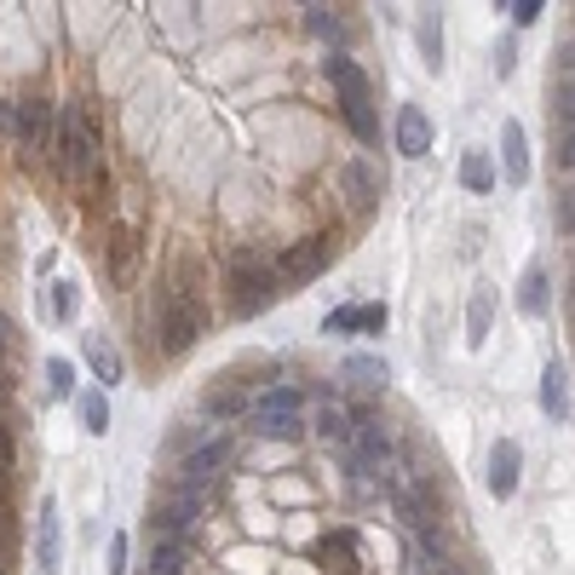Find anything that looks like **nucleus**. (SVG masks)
<instances>
[{
	"label": "nucleus",
	"instance_id": "obj_9",
	"mask_svg": "<svg viewBox=\"0 0 575 575\" xmlns=\"http://www.w3.org/2000/svg\"><path fill=\"white\" fill-rule=\"evenodd\" d=\"M426 150H431V115H426L420 105H403V110H397V156L420 161Z\"/></svg>",
	"mask_w": 575,
	"mask_h": 575
},
{
	"label": "nucleus",
	"instance_id": "obj_8",
	"mask_svg": "<svg viewBox=\"0 0 575 575\" xmlns=\"http://www.w3.org/2000/svg\"><path fill=\"white\" fill-rule=\"evenodd\" d=\"M64 559V529H58V501H40V524H35V564L40 575H52Z\"/></svg>",
	"mask_w": 575,
	"mask_h": 575
},
{
	"label": "nucleus",
	"instance_id": "obj_13",
	"mask_svg": "<svg viewBox=\"0 0 575 575\" xmlns=\"http://www.w3.org/2000/svg\"><path fill=\"white\" fill-rule=\"evenodd\" d=\"M386 461H392V431H386L380 420H363L357 426V466L363 472H380Z\"/></svg>",
	"mask_w": 575,
	"mask_h": 575
},
{
	"label": "nucleus",
	"instance_id": "obj_20",
	"mask_svg": "<svg viewBox=\"0 0 575 575\" xmlns=\"http://www.w3.org/2000/svg\"><path fill=\"white\" fill-rule=\"evenodd\" d=\"M317 559H322L328 570L352 575V570H357V541H352V529H334V536H322V541H317Z\"/></svg>",
	"mask_w": 575,
	"mask_h": 575
},
{
	"label": "nucleus",
	"instance_id": "obj_3",
	"mask_svg": "<svg viewBox=\"0 0 575 575\" xmlns=\"http://www.w3.org/2000/svg\"><path fill=\"white\" fill-rule=\"evenodd\" d=\"M277 294H282V282H277L271 265H265L259 254H236V265H231V305H236V317H259Z\"/></svg>",
	"mask_w": 575,
	"mask_h": 575
},
{
	"label": "nucleus",
	"instance_id": "obj_18",
	"mask_svg": "<svg viewBox=\"0 0 575 575\" xmlns=\"http://www.w3.org/2000/svg\"><path fill=\"white\" fill-rule=\"evenodd\" d=\"M547 305H552L547 265H529V271H524V288H518V311H524V317H547Z\"/></svg>",
	"mask_w": 575,
	"mask_h": 575
},
{
	"label": "nucleus",
	"instance_id": "obj_28",
	"mask_svg": "<svg viewBox=\"0 0 575 575\" xmlns=\"http://www.w3.org/2000/svg\"><path fill=\"white\" fill-rule=\"evenodd\" d=\"M47 317L52 322H70L75 317V282H58L52 294H47Z\"/></svg>",
	"mask_w": 575,
	"mask_h": 575
},
{
	"label": "nucleus",
	"instance_id": "obj_25",
	"mask_svg": "<svg viewBox=\"0 0 575 575\" xmlns=\"http://www.w3.org/2000/svg\"><path fill=\"white\" fill-rule=\"evenodd\" d=\"M81 426H87L93 438H105V431H110V397H105V392H87V397H81Z\"/></svg>",
	"mask_w": 575,
	"mask_h": 575
},
{
	"label": "nucleus",
	"instance_id": "obj_4",
	"mask_svg": "<svg viewBox=\"0 0 575 575\" xmlns=\"http://www.w3.org/2000/svg\"><path fill=\"white\" fill-rule=\"evenodd\" d=\"M98 133H93V121L87 110H70L64 115V173L81 184V191H98Z\"/></svg>",
	"mask_w": 575,
	"mask_h": 575
},
{
	"label": "nucleus",
	"instance_id": "obj_38",
	"mask_svg": "<svg viewBox=\"0 0 575 575\" xmlns=\"http://www.w3.org/2000/svg\"><path fill=\"white\" fill-rule=\"evenodd\" d=\"M7 334H12V322H7V317H0V352H7Z\"/></svg>",
	"mask_w": 575,
	"mask_h": 575
},
{
	"label": "nucleus",
	"instance_id": "obj_36",
	"mask_svg": "<svg viewBox=\"0 0 575 575\" xmlns=\"http://www.w3.org/2000/svg\"><path fill=\"white\" fill-rule=\"evenodd\" d=\"M559 224H564V231H575V191L559 201Z\"/></svg>",
	"mask_w": 575,
	"mask_h": 575
},
{
	"label": "nucleus",
	"instance_id": "obj_23",
	"mask_svg": "<svg viewBox=\"0 0 575 575\" xmlns=\"http://www.w3.org/2000/svg\"><path fill=\"white\" fill-rule=\"evenodd\" d=\"M420 52H426V70L438 75V70H443V17H438V12L420 17Z\"/></svg>",
	"mask_w": 575,
	"mask_h": 575
},
{
	"label": "nucleus",
	"instance_id": "obj_37",
	"mask_svg": "<svg viewBox=\"0 0 575 575\" xmlns=\"http://www.w3.org/2000/svg\"><path fill=\"white\" fill-rule=\"evenodd\" d=\"M12 455H17V449H12V431L0 426V466H7V472H12Z\"/></svg>",
	"mask_w": 575,
	"mask_h": 575
},
{
	"label": "nucleus",
	"instance_id": "obj_34",
	"mask_svg": "<svg viewBox=\"0 0 575 575\" xmlns=\"http://www.w3.org/2000/svg\"><path fill=\"white\" fill-rule=\"evenodd\" d=\"M110 575H127V536L110 541Z\"/></svg>",
	"mask_w": 575,
	"mask_h": 575
},
{
	"label": "nucleus",
	"instance_id": "obj_12",
	"mask_svg": "<svg viewBox=\"0 0 575 575\" xmlns=\"http://www.w3.org/2000/svg\"><path fill=\"white\" fill-rule=\"evenodd\" d=\"M224 461H231V438H208L201 449H191V461H184V484L201 489V484H208L213 472L224 466Z\"/></svg>",
	"mask_w": 575,
	"mask_h": 575
},
{
	"label": "nucleus",
	"instance_id": "obj_30",
	"mask_svg": "<svg viewBox=\"0 0 575 575\" xmlns=\"http://www.w3.org/2000/svg\"><path fill=\"white\" fill-rule=\"evenodd\" d=\"M208 415H242V392H236V386H219V392L208 397Z\"/></svg>",
	"mask_w": 575,
	"mask_h": 575
},
{
	"label": "nucleus",
	"instance_id": "obj_6",
	"mask_svg": "<svg viewBox=\"0 0 575 575\" xmlns=\"http://www.w3.org/2000/svg\"><path fill=\"white\" fill-rule=\"evenodd\" d=\"M328 254H334V242H328V236H311V242H299V248H288L277 259V282L282 288H305L311 277H322Z\"/></svg>",
	"mask_w": 575,
	"mask_h": 575
},
{
	"label": "nucleus",
	"instance_id": "obj_22",
	"mask_svg": "<svg viewBox=\"0 0 575 575\" xmlns=\"http://www.w3.org/2000/svg\"><path fill=\"white\" fill-rule=\"evenodd\" d=\"M87 363H93V375L105 380V386H115L121 380V352L105 340V334H87Z\"/></svg>",
	"mask_w": 575,
	"mask_h": 575
},
{
	"label": "nucleus",
	"instance_id": "obj_15",
	"mask_svg": "<svg viewBox=\"0 0 575 575\" xmlns=\"http://www.w3.org/2000/svg\"><path fill=\"white\" fill-rule=\"evenodd\" d=\"M501 173H506L512 184L529 179V138H524L518 121H506V127H501Z\"/></svg>",
	"mask_w": 575,
	"mask_h": 575
},
{
	"label": "nucleus",
	"instance_id": "obj_42",
	"mask_svg": "<svg viewBox=\"0 0 575 575\" xmlns=\"http://www.w3.org/2000/svg\"><path fill=\"white\" fill-rule=\"evenodd\" d=\"M0 575H7V570H0Z\"/></svg>",
	"mask_w": 575,
	"mask_h": 575
},
{
	"label": "nucleus",
	"instance_id": "obj_32",
	"mask_svg": "<svg viewBox=\"0 0 575 575\" xmlns=\"http://www.w3.org/2000/svg\"><path fill=\"white\" fill-rule=\"evenodd\" d=\"M506 12H512V24H518V29H529L547 7H541V0H518V7H506Z\"/></svg>",
	"mask_w": 575,
	"mask_h": 575
},
{
	"label": "nucleus",
	"instance_id": "obj_2",
	"mask_svg": "<svg viewBox=\"0 0 575 575\" xmlns=\"http://www.w3.org/2000/svg\"><path fill=\"white\" fill-rule=\"evenodd\" d=\"M201 328H208V311H201V299L191 294L184 282H168L161 288V345L179 357L191 352V345L201 340Z\"/></svg>",
	"mask_w": 575,
	"mask_h": 575
},
{
	"label": "nucleus",
	"instance_id": "obj_14",
	"mask_svg": "<svg viewBox=\"0 0 575 575\" xmlns=\"http://www.w3.org/2000/svg\"><path fill=\"white\" fill-rule=\"evenodd\" d=\"M196 518H201V489H191V484H184L179 496H173L168 506H161V529H168V541H179V536H184V529H191Z\"/></svg>",
	"mask_w": 575,
	"mask_h": 575
},
{
	"label": "nucleus",
	"instance_id": "obj_40",
	"mask_svg": "<svg viewBox=\"0 0 575 575\" xmlns=\"http://www.w3.org/2000/svg\"><path fill=\"white\" fill-rule=\"evenodd\" d=\"M0 518H7V489H0Z\"/></svg>",
	"mask_w": 575,
	"mask_h": 575
},
{
	"label": "nucleus",
	"instance_id": "obj_5",
	"mask_svg": "<svg viewBox=\"0 0 575 575\" xmlns=\"http://www.w3.org/2000/svg\"><path fill=\"white\" fill-rule=\"evenodd\" d=\"M254 431H259V438H271V443L299 438L305 420H299V392H294V386H271V392L254 403Z\"/></svg>",
	"mask_w": 575,
	"mask_h": 575
},
{
	"label": "nucleus",
	"instance_id": "obj_41",
	"mask_svg": "<svg viewBox=\"0 0 575 575\" xmlns=\"http://www.w3.org/2000/svg\"><path fill=\"white\" fill-rule=\"evenodd\" d=\"M0 489H7V466H0Z\"/></svg>",
	"mask_w": 575,
	"mask_h": 575
},
{
	"label": "nucleus",
	"instance_id": "obj_17",
	"mask_svg": "<svg viewBox=\"0 0 575 575\" xmlns=\"http://www.w3.org/2000/svg\"><path fill=\"white\" fill-rule=\"evenodd\" d=\"M570 375H564V363L552 357L547 368H541V415L547 420H564V408H570V386H564Z\"/></svg>",
	"mask_w": 575,
	"mask_h": 575
},
{
	"label": "nucleus",
	"instance_id": "obj_11",
	"mask_svg": "<svg viewBox=\"0 0 575 575\" xmlns=\"http://www.w3.org/2000/svg\"><path fill=\"white\" fill-rule=\"evenodd\" d=\"M17 133H24V150H52V105L47 98H29V105H17Z\"/></svg>",
	"mask_w": 575,
	"mask_h": 575
},
{
	"label": "nucleus",
	"instance_id": "obj_35",
	"mask_svg": "<svg viewBox=\"0 0 575 575\" xmlns=\"http://www.w3.org/2000/svg\"><path fill=\"white\" fill-rule=\"evenodd\" d=\"M496 75H512V40H501V47H496Z\"/></svg>",
	"mask_w": 575,
	"mask_h": 575
},
{
	"label": "nucleus",
	"instance_id": "obj_10",
	"mask_svg": "<svg viewBox=\"0 0 575 575\" xmlns=\"http://www.w3.org/2000/svg\"><path fill=\"white\" fill-rule=\"evenodd\" d=\"M328 334H380L386 328V305H340L322 317Z\"/></svg>",
	"mask_w": 575,
	"mask_h": 575
},
{
	"label": "nucleus",
	"instance_id": "obj_39",
	"mask_svg": "<svg viewBox=\"0 0 575 575\" xmlns=\"http://www.w3.org/2000/svg\"><path fill=\"white\" fill-rule=\"evenodd\" d=\"M564 70L575 75V47H564Z\"/></svg>",
	"mask_w": 575,
	"mask_h": 575
},
{
	"label": "nucleus",
	"instance_id": "obj_27",
	"mask_svg": "<svg viewBox=\"0 0 575 575\" xmlns=\"http://www.w3.org/2000/svg\"><path fill=\"white\" fill-rule=\"evenodd\" d=\"M150 575H184V541H161L150 559Z\"/></svg>",
	"mask_w": 575,
	"mask_h": 575
},
{
	"label": "nucleus",
	"instance_id": "obj_19",
	"mask_svg": "<svg viewBox=\"0 0 575 575\" xmlns=\"http://www.w3.org/2000/svg\"><path fill=\"white\" fill-rule=\"evenodd\" d=\"M340 375L352 380L357 392H386V380H392L380 357H363V352H357V357H345V363H340Z\"/></svg>",
	"mask_w": 575,
	"mask_h": 575
},
{
	"label": "nucleus",
	"instance_id": "obj_26",
	"mask_svg": "<svg viewBox=\"0 0 575 575\" xmlns=\"http://www.w3.org/2000/svg\"><path fill=\"white\" fill-rule=\"evenodd\" d=\"M345 184H352L357 208H368V201L380 196V179H375V168H368V161H352V168H345Z\"/></svg>",
	"mask_w": 575,
	"mask_h": 575
},
{
	"label": "nucleus",
	"instance_id": "obj_33",
	"mask_svg": "<svg viewBox=\"0 0 575 575\" xmlns=\"http://www.w3.org/2000/svg\"><path fill=\"white\" fill-rule=\"evenodd\" d=\"M559 168H575V127H559Z\"/></svg>",
	"mask_w": 575,
	"mask_h": 575
},
{
	"label": "nucleus",
	"instance_id": "obj_21",
	"mask_svg": "<svg viewBox=\"0 0 575 575\" xmlns=\"http://www.w3.org/2000/svg\"><path fill=\"white\" fill-rule=\"evenodd\" d=\"M461 184L472 196H489V191H496V161H489L484 150H466L461 156Z\"/></svg>",
	"mask_w": 575,
	"mask_h": 575
},
{
	"label": "nucleus",
	"instance_id": "obj_7",
	"mask_svg": "<svg viewBox=\"0 0 575 575\" xmlns=\"http://www.w3.org/2000/svg\"><path fill=\"white\" fill-rule=\"evenodd\" d=\"M518 478H524V449L512 438H501L496 449H489V496L512 501V496H518Z\"/></svg>",
	"mask_w": 575,
	"mask_h": 575
},
{
	"label": "nucleus",
	"instance_id": "obj_29",
	"mask_svg": "<svg viewBox=\"0 0 575 575\" xmlns=\"http://www.w3.org/2000/svg\"><path fill=\"white\" fill-rule=\"evenodd\" d=\"M47 386H52V397H75V363L52 357L47 363Z\"/></svg>",
	"mask_w": 575,
	"mask_h": 575
},
{
	"label": "nucleus",
	"instance_id": "obj_31",
	"mask_svg": "<svg viewBox=\"0 0 575 575\" xmlns=\"http://www.w3.org/2000/svg\"><path fill=\"white\" fill-rule=\"evenodd\" d=\"M559 127H575V75L559 87Z\"/></svg>",
	"mask_w": 575,
	"mask_h": 575
},
{
	"label": "nucleus",
	"instance_id": "obj_16",
	"mask_svg": "<svg viewBox=\"0 0 575 575\" xmlns=\"http://www.w3.org/2000/svg\"><path fill=\"white\" fill-rule=\"evenodd\" d=\"M489 322H496V288H472V305H466V345L472 352L489 340Z\"/></svg>",
	"mask_w": 575,
	"mask_h": 575
},
{
	"label": "nucleus",
	"instance_id": "obj_1",
	"mask_svg": "<svg viewBox=\"0 0 575 575\" xmlns=\"http://www.w3.org/2000/svg\"><path fill=\"white\" fill-rule=\"evenodd\" d=\"M322 70H328V81H334V93H340L345 127H352L363 144H375V138H380V121H375V87H368V75H363L345 52H328Z\"/></svg>",
	"mask_w": 575,
	"mask_h": 575
},
{
	"label": "nucleus",
	"instance_id": "obj_24",
	"mask_svg": "<svg viewBox=\"0 0 575 575\" xmlns=\"http://www.w3.org/2000/svg\"><path fill=\"white\" fill-rule=\"evenodd\" d=\"M317 431L328 443H352L357 438V426H352V415H345V403H328L322 415H317Z\"/></svg>",
	"mask_w": 575,
	"mask_h": 575
}]
</instances>
